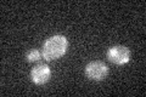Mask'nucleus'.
Instances as JSON below:
<instances>
[{
  "instance_id": "obj_4",
  "label": "nucleus",
  "mask_w": 146,
  "mask_h": 97,
  "mask_svg": "<svg viewBox=\"0 0 146 97\" xmlns=\"http://www.w3.org/2000/svg\"><path fill=\"white\" fill-rule=\"evenodd\" d=\"M51 78V69L46 64H38L31 72V79L35 85H44Z\"/></svg>"
},
{
  "instance_id": "obj_3",
  "label": "nucleus",
  "mask_w": 146,
  "mask_h": 97,
  "mask_svg": "<svg viewBox=\"0 0 146 97\" xmlns=\"http://www.w3.org/2000/svg\"><path fill=\"white\" fill-rule=\"evenodd\" d=\"M108 74V68L102 61H93L89 62L85 67V77L89 80L101 81Z\"/></svg>"
},
{
  "instance_id": "obj_5",
  "label": "nucleus",
  "mask_w": 146,
  "mask_h": 97,
  "mask_svg": "<svg viewBox=\"0 0 146 97\" xmlns=\"http://www.w3.org/2000/svg\"><path fill=\"white\" fill-rule=\"evenodd\" d=\"M42 57H43L42 52L38 51V50H35V49H32V50H29V51L26 53V59H27L28 62H31V63L38 62Z\"/></svg>"
},
{
  "instance_id": "obj_1",
  "label": "nucleus",
  "mask_w": 146,
  "mask_h": 97,
  "mask_svg": "<svg viewBox=\"0 0 146 97\" xmlns=\"http://www.w3.org/2000/svg\"><path fill=\"white\" fill-rule=\"evenodd\" d=\"M68 48V41L65 35H52L45 40L43 44L42 55L46 61H54L62 57Z\"/></svg>"
},
{
  "instance_id": "obj_2",
  "label": "nucleus",
  "mask_w": 146,
  "mask_h": 97,
  "mask_svg": "<svg viewBox=\"0 0 146 97\" xmlns=\"http://www.w3.org/2000/svg\"><path fill=\"white\" fill-rule=\"evenodd\" d=\"M107 58L113 64L123 66V64H127L130 61V50L123 45L111 46L107 51Z\"/></svg>"
}]
</instances>
